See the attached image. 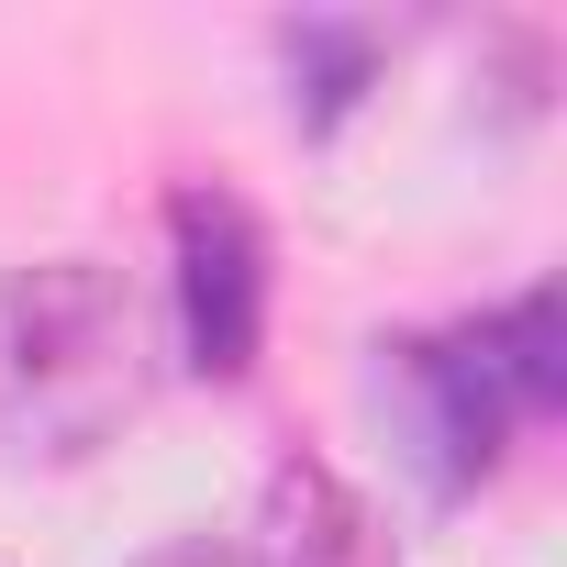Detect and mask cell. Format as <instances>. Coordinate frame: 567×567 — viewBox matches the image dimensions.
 Here are the masks:
<instances>
[{"mask_svg":"<svg viewBox=\"0 0 567 567\" xmlns=\"http://www.w3.org/2000/svg\"><path fill=\"white\" fill-rule=\"evenodd\" d=\"M134 567H245V545H223V534H167V545H145Z\"/></svg>","mask_w":567,"mask_h":567,"instance_id":"6","label":"cell"},{"mask_svg":"<svg viewBox=\"0 0 567 567\" xmlns=\"http://www.w3.org/2000/svg\"><path fill=\"white\" fill-rule=\"evenodd\" d=\"M156 379L145 301L112 256L0 267V467H90Z\"/></svg>","mask_w":567,"mask_h":567,"instance_id":"1","label":"cell"},{"mask_svg":"<svg viewBox=\"0 0 567 567\" xmlns=\"http://www.w3.org/2000/svg\"><path fill=\"white\" fill-rule=\"evenodd\" d=\"M245 567H390V534H379V512L357 501L346 467L278 456V467H267V501H256Z\"/></svg>","mask_w":567,"mask_h":567,"instance_id":"4","label":"cell"},{"mask_svg":"<svg viewBox=\"0 0 567 567\" xmlns=\"http://www.w3.org/2000/svg\"><path fill=\"white\" fill-rule=\"evenodd\" d=\"M390 379H401V412H412L434 489H478L501 467V445L567 401V312H556V290H523L456 334L390 346Z\"/></svg>","mask_w":567,"mask_h":567,"instance_id":"2","label":"cell"},{"mask_svg":"<svg viewBox=\"0 0 567 567\" xmlns=\"http://www.w3.org/2000/svg\"><path fill=\"white\" fill-rule=\"evenodd\" d=\"M368 68H379V34H357V23H290V112L301 123H334L357 90H368Z\"/></svg>","mask_w":567,"mask_h":567,"instance_id":"5","label":"cell"},{"mask_svg":"<svg viewBox=\"0 0 567 567\" xmlns=\"http://www.w3.org/2000/svg\"><path fill=\"white\" fill-rule=\"evenodd\" d=\"M167 278H178V357L200 379H245L267 346V234L234 189L189 178L167 200Z\"/></svg>","mask_w":567,"mask_h":567,"instance_id":"3","label":"cell"}]
</instances>
